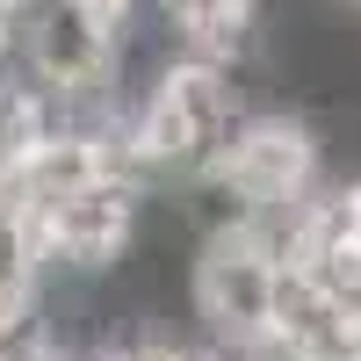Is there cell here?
Listing matches in <instances>:
<instances>
[{
  "instance_id": "obj_1",
  "label": "cell",
  "mask_w": 361,
  "mask_h": 361,
  "mask_svg": "<svg viewBox=\"0 0 361 361\" xmlns=\"http://www.w3.org/2000/svg\"><path fill=\"white\" fill-rule=\"evenodd\" d=\"M275 318V260L246 231H209L188 253V325L209 347H253Z\"/></svg>"
},
{
  "instance_id": "obj_2",
  "label": "cell",
  "mask_w": 361,
  "mask_h": 361,
  "mask_svg": "<svg viewBox=\"0 0 361 361\" xmlns=\"http://www.w3.org/2000/svg\"><path fill=\"white\" fill-rule=\"evenodd\" d=\"M137 188L130 180H87L73 195H51L29 209V231H37V267L51 275H109L123 260L130 231H137Z\"/></svg>"
},
{
  "instance_id": "obj_3",
  "label": "cell",
  "mask_w": 361,
  "mask_h": 361,
  "mask_svg": "<svg viewBox=\"0 0 361 361\" xmlns=\"http://www.w3.org/2000/svg\"><path fill=\"white\" fill-rule=\"evenodd\" d=\"M0 15H22V0H0Z\"/></svg>"
}]
</instances>
